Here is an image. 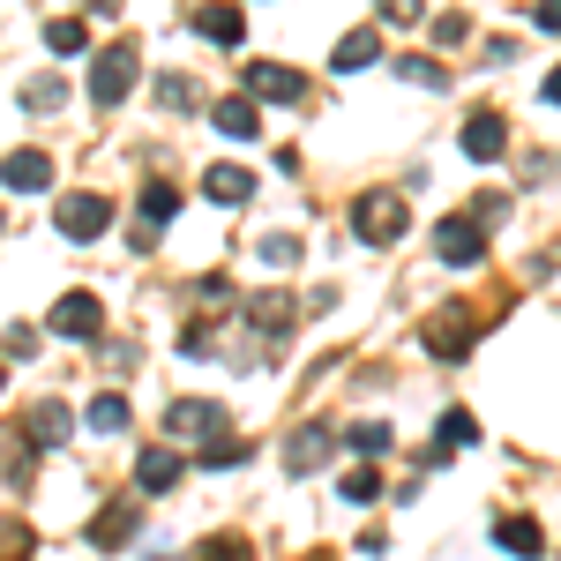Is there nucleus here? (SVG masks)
<instances>
[{"label": "nucleus", "instance_id": "8", "mask_svg": "<svg viewBox=\"0 0 561 561\" xmlns=\"http://www.w3.org/2000/svg\"><path fill=\"white\" fill-rule=\"evenodd\" d=\"M0 187H8V195H45V187H53V158H45V150H8V158H0Z\"/></svg>", "mask_w": 561, "mask_h": 561}, {"label": "nucleus", "instance_id": "26", "mask_svg": "<svg viewBox=\"0 0 561 561\" xmlns=\"http://www.w3.org/2000/svg\"><path fill=\"white\" fill-rule=\"evenodd\" d=\"M345 502H359V510L382 502V472H375V465H352V472H345Z\"/></svg>", "mask_w": 561, "mask_h": 561}, {"label": "nucleus", "instance_id": "31", "mask_svg": "<svg viewBox=\"0 0 561 561\" xmlns=\"http://www.w3.org/2000/svg\"><path fill=\"white\" fill-rule=\"evenodd\" d=\"M158 105H165V113H187V105H195L187 76H165V83H158Z\"/></svg>", "mask_w": 561, "mask_h": 561}, {"label": "nucleus", "instance_id": "16", "mask_svg": "<svg viewBox=\"0 0 561 561\" xmlns=\"http://www.w3.org/2000/svg\"><path fill=\"white\" fill-rule=\"evenodd\" d=\"M180 472H187V465H180V449H142V457H135V486H142V494L180 486Z\"/></svg>", "mask_w": 561, "mask_h": 561}, {"label": "nucleus", "instance_id": "27", "mask_svg": "<svg viewBox=\"0 0 561 561\" xmlns=\"http://www.w3.org/2000/svg\"><path fill=\"white\" fill-rule=\"evenodd\" d=\"M345 442L359 449V457H382V449H389V427H382V420H352Z\"/></svg>", "mask_w": 561, "mask_h": 561}, {"label": "nucleus", "instance_id": "20", "mask_svg": "<svg viewBox=\"0 0 561 561\" xmlns=\"http://www.w3.org/2000/svg\"><path fill=\"white\" fill-rule=\"evenodd\" d=\"M203 195H210V203H248V195H255V173H248V165H210V173H203Z\"/></svg>", "mask_w": 561, "mask_h": 561}, {"label": "nucleus", "instance_id": "11", "mask_svg": "<svg viewBox=\"0 0 561 561\" xmlns=\"http://www.w3.org/2000/svg\"><path fill=\"white\" fill-rule=\"evenodd\" d=\"M195 31H203L210 45H225V53H232V45L248 38V15H240L232 0H203V8H195Z\"/></svg>", "mask_w": 561, "mask_h": 561}, {"label": "nucleus", "instance_id": "33", "mask_svg": "<svg viewBox=\"0 0 561 561\" xmlns=\"http://www.w3.org/2000/svg\"><path fill=\"white\" fill-rule=\"evenodd\" d=\"M38 352V330H8V359H31Z\"/></svg>", "mask_w": 561, "mask_h": 561}, {"label": "nucleus", "instance_id": "3", "mask_svg": "<svg viewBox=\"0 0 561 561\" xmlns=\"http://www.w3.org/2000/svg\"><path fill=\"white\" fill-rule=\"evenodd\" d=\"M240 83H248L255 105H300V98H307V76H300V68H285V60H248Z\"/></svg>", "mask_w": 561, "mask_h": 561}, {"label": "nucleus", "instance_id": "5", "mask_svg": "<svg viewBox=\"0 0 561 561\" xmlns=\"http://www.w3.org/2000/svg\"><path fill=\"white\" fill-rule=\"evenodd\" d=\"M434 255L449 262V270H479V262H486L479 217H442V225H434Z\"/></svg>", "mask_w": 561, "mask_h": 561}, {"label": "nucleus", "instance_id": "32", "mask_svg": "<svg viewBox=\"0 0 561 561\" xmlns=\"http://www.w3.org/2000/svg\"><path fill=\"white\" fill-rule=\"evenodd\" d=\"M382 23H420V0H382Z\"/></svg>", "mask_w": 561, "mask_h": 561}, {"label": "nucleus", "instance_id": "25", "mask_svg": "<svg viewBox=\"0 0 561 561\" xmlns=\"http://www.w3.org/2000/svg\"><path fill=\"white\" fill-rule=\"evenodd\" d=\"M23 105H31V113H60V105H68V83H60V76H38V83H23Z\"/></svg>", "mask_w": 561, "mask_h": 561}, {"label": "nucleus", "instance_id": "10", "mask_svg": "<svg viewBox=\"0 0 561 561\" xmlns=\"http://www.w3.org/2000/svg\"><path fill=\"white\" fill-rule=\"evenodd\" d=\"M457 142H465V158H472V165H494V158L510 150V128H502V113H472Z\"/></svg>", "mask_w": 561, "mask_h": 561}, {"label": "nucleus", "instance_id": "19", "mask_svg": "<svg viewBox=\"0 0 561 561\" xmlns=\"http://www.w3.org/2000/svg\"><path fill=\"white\" fill-rule=\"evenodd\" d=\"M210 121H217V135H232V142H255V128H262V113H255V98H248V90H240V98H225Z\"/></svg>", "mask_w": 561, "mask_h": 561}, {"label": "nucleus", "instance_id": "6", "mask_svg": "<svg viewBox=\"0 0 561 561\" xmlns=\"http://www.w3.org/2000/svg\"><path fill=\"white\" fill-rule=\"evenodd\" d=\"M45 330H53V337H76V345H90V337L105 330V307H98V293H68V300H53Z\"/></svg>", "mask_w": 561, "mask_h": 561}, {"label": "nucleus", "instance_id": "18", "mask_svg": "<svg viewBox=\"0 0 561 561\" xmlns=\"http://www.w3.org/2000/svg\"><path fill=\"white\" fill-rule=\"evenodd\" d=\"M494 547H502V554H517V561L547 554V539H539V524H531V517H502V524H494Z\"/></svg>", "mask_w": 561, "mask_h": 561}, {"label": "nucleus", "instance_id": "28", "mask_svg": "<svg viewBox=\"0 0 561 561\" xmlns=\"http://www.w3.org/2000/svg\"><path fill=\"white\" fill-rule=\"evenodd\" d=\"M397 76H404V83H420V90L449 83V76H442V60H420V53H412V60H397Z\"/></svg>", "mask_w": 561, "mask_h": 561}, {"label": "nucleus", "instance_id": "13", "mask_svg": "<svg viewBox=\"0 0 561 561\" xmlns=\"http://www.w3.org/2000/svg\"><path fill=\"white\" fill-rule=\"evenodd\" d=\"M375 60H382V38H375V23L345 31V38H337V53H330V68H337V76H359V68H375Z\"/></svg>", "mask_w": 561, "mask_h": 561}, {"label": "nucleus", "instance_id": "4", "mask_svg": "<svg viewBox=\"0 0 561 561\" xmlns=\"http://www.w3.org/2000/svg\"><path fill=\"white\" fill-rule=\"evenodd\" d=\"M225 420H232V412H225V404H210V397H180L173 412H165L173 442H203V449H210V442H225Z\"/></svg>", "mask_w": 561, "mask_h": 561}, {"label": "nucleus", "instance_id": "9", "mask_svg": "<svg viewBox=\"0 0 561 561\" xmlns=\"http://www.w3.org/2000/svg\"><path fill=\"white\" fill-rule=\"evenodd\" d=\"M427 352L434 359H465V352H472V314H465V307H442L427 322Z\"/></svg>", "mask_w": 561, "mask_h": 561}, {"label": "nucleus", "instance_id": "1", "mask_svg": "<svg viewBox=\"0 0 561 561\" xmlns=\"http://www.w3.org/2000/svg\"><path fill=\"white\" fill-rule=\"evenodd\" d=\"M404 225H412V210H404V195H397V187H367V195L352 203V232H359L367 248L404 240Z\"/></svg>", "mask_w": 561, "mask_h": 561}, {"label": "nucleus", "instance_id": "2", "mask_svg": "<svg viewBox=\"0 0 561 561\" xmlns=\"http://www.w3.org/2000/svg\"><path fill=\"white\" fill-rule=\"evenodd\" d=\"M128 83H135V38H121V45H105V53L90 60V105L113 113V105L128 98Z\"/></svg>", "mask_w": 561, "mask_h": 561}, {"label": "nucleus", "instance_id": "17", "mask_svg": "<svg viewBox=\"0 0 561 561\" xmlns=\"http://www.w3.org/2000/svg\"><path fill=\"white\" fill-rule=\"evenodd\" d=\"M135 539V502H113V510H98V517H90V547H105V554H113V547H128Z\"/></svg>", "mask_w": 561, "mask_h": 561}, {"label": "nucleus", "instance_id": "29", "mask_svg": "<svg viewBox=\"0 0 561 561\" xmlns=\"http://www.w3.org/2000/svg\"><path fill=\"white\" fill-rule=\"evenodd\" d=\"M195 561H255V547H248V539H203Z\"/></svg>", "mask_w": 561, "mask_h": 561}, {"label": "nucleus", "instance_id": "23", "mask_svg": "<svg viewBox=\"0 0 561 561\" xmlns=\"http://www.w3.org/2000/svg\"><path fill=\"white\" fill-rule=\"evenodd\" d=\"M31 442H38V449L68 442V404H38V412H31Z\"/></svg>", "mask_w": 561, "mask_h": 561}, {"label": "nucleus", "instance_id": "36", "mask_svg": "<svg viewBox=\"0 0 561 561\" xmlns=\"http://www.w3.org/2000/svg\"><path fill=\"white\" fill-rule=\"evenodd\" d=\"M0 382H8V367H0Z\"/></svg>", "mask_w": 561, "mask_h": 561}, {"label": "nucleus", "instance_id": "24", "mask_svg": "<svg viewBox=\"0 0 561 561\" xmlns=\"http://www.w3.org/2000/svg\"><path fill=\"white\" fill-rule=\"evenodd\" d=\"M173 210H180V187L150 180V187H142V225H173Z\"/></svg>", "mask_w": 561, "mask_h": 561}, {"label": "nucleus", "instance_id": "34", "mask_svg": "<svg viewBox=\"0 0 561 561\" xmlns=\"http://www.w3.org/2000/svg\"><path fill=\"white\" fill-rule=\"evenodd\" d=\"M531 23H539V31H561V0H539V8H531Z\"/></svg>", "mask_w": 561, "mask_h": 561}, {"label": "nucleus", "instance_id": "22", "mask_svg": "<svg viewBox=\"0 0 561 561\" xmlns=\"http://www.w3.org/2000/svg\"><path fill=\"white\" fill-rule=\"evenodd\" d=\"M90 427H98V434H121V427H128V397H121V389L90 397Z\"/></svg>", "mask_w": 561, "mask_h": 561}, {"label": "nucleus", "instance_id": "14", "mask_svg": "<svg viewBox=\"0 0 561 561\" xmlns=\"http://www.w3.org/2000/svg\"><path fill=\"white\" fill-rule=\"evenodd\" d=\"M330 449H337V434H330V427H300L293 442H285V472L307 479L314 465H322V457H330Z\"/></svg>", "mask_w": 561, "mask_h": 561}, {"label": "nucleus", "instance_id": "12", "mask_svg": "<svg viewBox=\"0 0 561 561\" xmlns=\"http://www.w3.org/2000/svg\"><path fill=\"white\" fill-rule=\"evenodd\" d=\"M300 322V300L293 293H255V307H248V330H262V337H285Z\"/></svg>", "mask_w": 561, "mask_h": 561}, {"label": "nucleus", "instance_id": "15", "mask_svg": "<svg viewBox=\"0 0 561 561\" xmlns=\"http://www.w3.org/2000/svg\"><path fill=\"white\" fill-rule=\"evenodd\" d=\"M472 442H479V420L465 412V404H449V412H442V427H434V449H427V465H442L449 449H472Z\"/></svg>", "mask_w": 561, "mask_h": 561}, {"label": "nucleus", "instance_id": "21", "mask_svg": "<svg viewBox=\"0 0 561 561\" xmlns=\"http://www.w3.org/2000/svg\"><path fill=\"white\" fill-rule=\"evenodd\" d=\"M45 45H53V53H76V60H83V53H90V31L76 23V15H53V23H45Z\"/></svg>", "mask_w": 561, "mask_h": 561}, {"label": "nucleus", "instance_id": "35", "mask_svg": "<svg viewBox=\"0 0 561 561\" xmlns=\"http://www.w3.org/2000/svg\"><path fill=\"white\" fill-rule=\"evenodd\" d=\"M539 98H547V105H561V68L547 76V83H539Z\"/></svg>", "mask_w": 561, "mask_h": 561}, {"label": "nucleus", "instance_id": "7", "mask_svg": "<svg viewBox=\"0 0 561 561\" xmlns=\"http://www.w3.org/2000/svg\"><path fill=\"white\" fill-rule=\"evenodd\" d=\"M53 225H60L68 240H98V232L113 225V203H105V195H60V210H53Z\"/></svg>", "mask_w": 561, "mask_h": 561}, {"label": "nucleus", "instance_id": "30", "mask_svg": "<svg viewBox=\"0 0 561 561\" xmlns=\"http://www.w3.org/2000/svg\"><path fill=\"white\" fill-rule=\"evenodd\" d=\"M262 262L293 270V262H300V240H293V232H270V240H262Z\"/></svg>", "mask_w": 561, "mask_h": 561}]
</instances>
